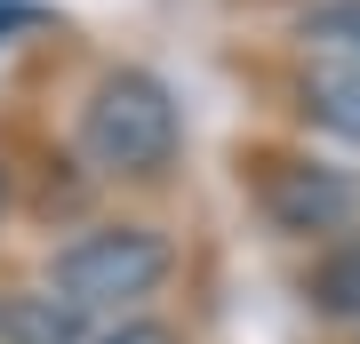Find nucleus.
<instances>
[{"instance_id": "f257e3e1", "label": "nucleus", "mask_w": 360, "mask_h": 344, "mask_svg": "<svg viewBox=\"0 0 360 344\" xmlns=\"http://www.w3.org/2000/svg\"><path fill=\"white\" fill-rule=\"evenodd\" d=\"M168 272H176V248H168L153 224H96V232H72V241L49 256V296H65L80 320L136 312Z\"/></svg>"}, {"instance_id": "f03ea898", "label": "nucleus", "mask_w": 360, "mask_h": 344, "mask_svg": "<svg viewBox=\"0 0 360 344\" xmlns=\"http://www.w3.org/2000/svg\"><path fill=\"white\" fill-rule=\"evenodd\" d=\"M80 153L104 177H160L176 160V96H168V80L136 72V64L104 72L89 89V104H80Z\"/></svg>"}, {"instance_id": "7ed1b4c3", "label": "nucleus", "mask_w": 360, "mask_h": 344, "mask_svg": "<svg viewBox=\"0 0 360 344\" xmlns=\"http://www.w3.org/2000/svg\"><path fill=\"white\" fill-rule=\"evenodd\" d=\"M257 200H264V217L281 232H296V241L345 232L360 217V184L345 168H328V160H264L257 168Z\"/></svg>"}, {"instance_id": "20e7f679", "label": "nucleus", "mask_w": 360, "mask_h": 344, "mask_svg": "<svg viewBox=\"0 0 360 344\" xmlns=\"http://www.w3.org/2000/svg\"><path fill=\"white\" fill-rule=\"evenodd\" d=\"M0 344H96V329L49 288H8L0 296Z\"/></svg>"}, {"instance_id": "39448f33", "label": "nucleus", "mask_w": 360, "mask_h": 344, "mask_svg": "<svg viewBox=\"0 0 360 344\" xmlns=\"http://www.w3.org/2000/svg\"><path fill=\"white\" fill-rule=\"evenodd\" d=\"M304 305L321 312V320H360V232L312 256V272H304Z\"/></svg>"}, {"instance_id": "423d86ee", "label": "nucleus", "mask_w": 360, "mask_h": 344, "mask_svg": "<svg viewBox=\"0 0 360 344\" xmlns=\"http://www.w3.org/2000/svg\"><path fill=\"white\" fill-rule=\"evenodd\" d=\"M304 113L360 144V64H345V56L312 64V72H304Z\"/></svg>"}, {"instance_id": "0eeeda50", "label": "nucleus", "mask_w": 360, "mask_h": 344, "mask_svg": "<svg viewBox=\"0 0 360 344\" xmlns=\"http://www.w3.org/2000/svg\"><path fill=\"white\" fill-rule=\"evenodd\" d=\"M304 40L328 49V56H345V64H360V0H328V8H312V16H304Z\"/></svg>"}, {"instance_id": "6e6552de", "label": "nucleus", "mask_w": 360, "mask_h": 344, "mask_svg": "<svg viewBox=\"0 0 360 344\" xmlns=\"http://www.w3.org/2000/svg\"><path fill=\"white\" fill-rule=\"evenodd\" d=\"M96 344H184V336L168 329V320H144V312H129V320H112V329H104Z\"/></svg>"}, {"instance_id": "1a4fd4ad", "label": "nucleus", "mask_w": 360, "mask_h": 344, "mask_svg": "<svg viewBox=\"0 0 360 344\" xmlns=\"http://www.w3.org/2000/svg\"><path fill=\"white\" fill-rule=\"evenodd\" d=\"M0 208H8V177H0Z\"/></svg>"}]
</instances>
